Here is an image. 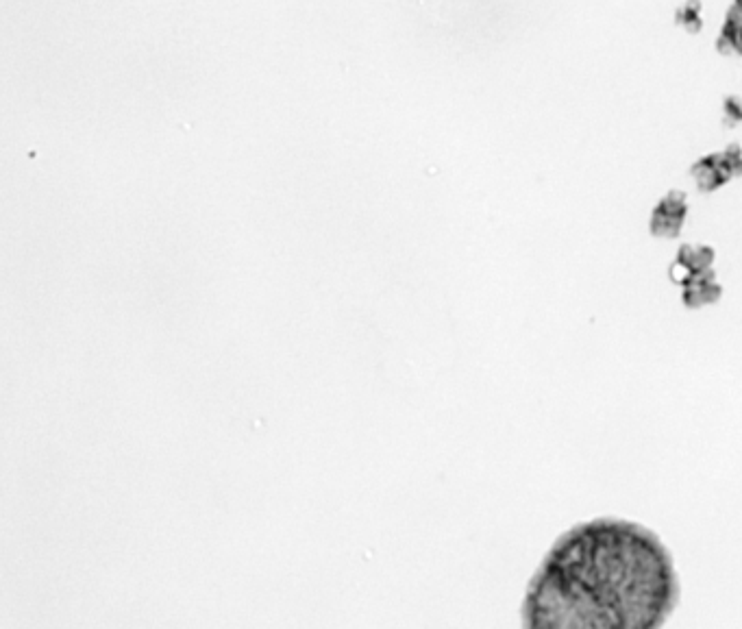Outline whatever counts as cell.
I'll list each match as a JSON object with an SVG mask.
<instances>
[{"mask_svg": "<svg viewBox=\"0 0 742 629\" xmlns=\"http://www.w3.org/2000/svg\"><path fill=\"white\" fill-rule=\"evenodd\" d=\"M690 212L688 194L684 190H669L655 203L649 216V233L660 240H675L682 236Z\"/></svg>", "mask_w": 742, "mask_h": 629, "instance_id": "cell-2", "label": "cell"}, {"mask_svg": "<svg viewBox=\"0 0 742 629\" xmlns=\"http://www.w3.org/2000/svg\"><path fill=\"white\" fill-rule=\"evenodd\" d=\"M682 597L675 558L651 527L618 516L553 540L521 603L527 629H658Z\"/></svg>", "mask_w": 742, "mask_h": 629, "instance_id": "cell-1", "label": "cell"}, {"mask_svg": "<svg viewBox=\"0 0 742 629\" xmlns=\"http://www.w3.org/2000/svg\"><path fill=\"white\" fill-rule=\"evenodd\" d=\"M716 262V251L710 244H682L675 253L669 268V277L675 286L682 288L688 279L699 273L712 270Z\"/></svg>", "mask_w": 742, "mask_h": 629, "instance_id": "cell-3", "label": "cell"}, {"mask_svg": "<svg viewBox=\"0 0 742 629\" xmlns=\"http://www.w3.org/2000/svg\"><path fill=\"white\" fill-rule=\"evenodd\" d=\"M716 51L725 57H742V7L740 5H732L727 9L719 37H716Z\"/></svg>", "mask_w": 742, "mask_h": 629, "instance_id": "cell-6", "label": "cell"}, {"mask_svg": "<svg viewBox=\"0 0 742 629\" xmlns=\"http://www.w3.org/2000/svg\"><path fill=\"white\" fill-rule=\"evenodd\" d=\"M723 299V283L719 281L716 270H706L692 279H688L682 286V305L686 310H703V307L716 305Z\"/></svg>", "mask_w": 742, "mask_h": 629, "instance_id": "cell-5", "label": "cell"}, {"mask_svg": "<svg viewBox=\"0 0 742 629\" xmlns=\"http://www.w3.org/2000/svg\"><path fill=\"white\" fill-rule=\"evenodd\" d=\"M734 5H740L742 7V0H734Z\"/></svg>", "mask_w": 742, "mask_h": 629, "instance_id": "cell-10", "label": "cell"}, {"mask_svg": "<svg viewBox=\"0 0 742 629\" xmlns=\"http://www.w3.org/2000/svg\"><path fill=\"white\" fill-rule=\"evenodd\" d=\"M675 24L688 35H697L703 29V3L701 0H684L675 9Z\"/></svg>", "mask_w": 742, "mask_h": 629, "instance_id": "cell-7", "label": "cell"}, {"mask_svg": "<svg viewBox=\"0 0 742 629\" xmlns=\"http://www.w3.org/2000/svg\"><path fill=\"white\" fill-rule=\"evenodd\" d=\"M723 153L727 157V164L734 172V179L742 177V146L740 144H727L723 148Z\"/></svg>", "mask_w": 742, "mask_h": 629, "instance_id": "cell-9", "label": "cell"}, {"mask_svg": "<svg viewBox=\"0 0 742 629\" xmlns=\"http://www.w3.org/2000/svg\"><path fill=\"white\" fill-rule=\"evenodd\" d=\"M723 125L729 129L742 125V96L740 94H727L723 98Z\"/></svg>", "mask_w": 742, "mask_h": 629, "instance_id": "cell-8", "label": "cell"}, {"mask_svg": "<svg viewBox=\"0 0 742 629\" xmlns=\"http://www.w3.org/2000/svg\"><path fill=\"white\" fill-rule=\"evenodd\" d=\"M690 177L695 181L701 194H712L725 188V185L734 179V172L727 164L725 153L714 151L699 157L697 162L690 166Z\"/></svg>", "mask_w": 742, "mask_h": 629, "instance_id": "cell-4", "label": "cell"}]
</instances>
